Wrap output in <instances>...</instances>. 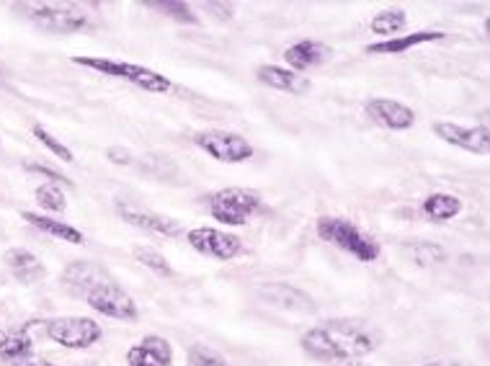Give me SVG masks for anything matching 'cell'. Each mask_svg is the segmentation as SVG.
<instances>
[{
  "instance_id": "6da1fadb",
  "label": "cell",
  "mask_w": 490,
  "mask_h": 366,
  "mask_svg": "<svg viewBox=\"0 0 490 366\" xmlns=\"http://www.w3.org/2000/svg\"><path fill=\"white\" fill-rule=\"evenodd\" d=\"M380 346V335L372 325L356 317H333L300 335V348L318 361H341V359H364Z\"/></svg>"
},
{
  "instance_id": "7a4b0ae2",
  "label": "cell",
  "mask_w": 490,
  "mask_h": 366,
  "mask_svg": "<svg viewBox=\"0 0 490 366\" xmlns=\"http://www.w3.org/2000/svg\"><path fill=\"white\" fill-rule=\"evenodd\" d=\"M73 65L86 68L93 73H104L109 78H119L125 83H132L134 88L145 93H163L173 91V80L165 78L163 73L145 68V65H134V62H125V59H111V57H73Z\"/></svg>"
},
{
  "instance_id": "3957f363",
  "label": "cell",
  "mask_w": 490,
  "mask_h": 366,
  "mask_svg": "<svg viewBox=\"0 0 490 366\" xmlns=\"http://www.w3.org/2000/svg\"><path fill=\"white\" fill-rule=\"evenodd\" d=\"M315 233L320 240L341 248L344 253L354 256L362 263H374L382 253L377 240L366 235L356 222L344 220V217H320L315 222Z\"/></svg>"
},
{
  "instance_id": "277c9868",
  "label": "cell",
  "mask_w": 490,
  "mask_h": 366,
  "mask_svg": "<svg viewBox=\"0 0 490 366\" xmlns=\"http://www.w3.org/2000/svg\"><path fill=\"white\" fill-rule=\"evenodd\" d=\"M16 11L47 34H78L91 23L80 3H21Z\"/></svg>"
},
{
  "instance_id": "5b68a950",
  "label": "cell",
  "mask_w": 490,
  "mask_h": 366,
  "mask_svg": "<svg viewBox=\"0 0 490 366\" xmlns=\"http://www.w3.org/2000/svg\"><path fill=\"white\" fill-rule=\"evenodd\" d=\"M261 206H263L261 194L240 186L219 188L209 197V215L227 227H245L261 212Z\"/></svg>"
},
{
  "instance_id": "8992f818",
  "label": "cell",
  "mask_w": 490,
  "mask_h": 366,
  "mask_svg": "<svg viewBox=\"0 0 490 366\" xmlns=\"http://www.w3.org/2000/svg\"><path fill=\"white\" fill-rule=\"evenodd\" d=\"M191 142L209 158L227 165L248 163L255 155V147L248 142V137L227 129H201L191 137Z\"/></svg>"
},
{
  "instance_id": "52a82bcc",
  "label": "cell",
  "mask_w": 490,
  "mask_h": 366,
  "mask_svg": "<svg viewBox=\"0 0 490 366\" xmlns=\"http://www.w3.org/2000/svg\"><path fill=\"white\" fill-rule=\"evenodd\" d=\"M44 335L62 348L86 351L104 338V328L91 317H52L44 320Z\"/></svg>"
},
{
  "instance_id": "ba28073f",
  "label": "cell",
  "mask_w": 490,
  "mask_h": 366,
  "mask_svg": "<svg viewBox=\"0 0 490 366\" xmlns=\"http://www.w3.org/2000/svg\"><path fill=\"white\" fill-rule=\"evenodd\" d=\"M86 305L111 320L134 323L140 317V307H137L134 297L125 292L116 281H104V284L93 287L91 292H86Z\"/></svg>"
},
{
  "instance_id": "9c48e42d",
  "label": "cell",
  "mask_w": 490,
  "mask_h": 366,
  "mask_svg": "<svg viewBox=\"0 0 490 366\" xmlns=\"http://www.w3.org/2000/svg\"><path fill=\"white\" fill-rule=\"evenodd\" d=\"M189 245L204 258H212V261H236L243 253V240L233 235V233H225L217 227H194L186 233Z\"/></svg>"
},
{
  "instance_id": "30bf717a",
  "label": "cell",
  "mask_w": 490,
  "mask_h": 366,
  "mask_svg": "<svg viewBox=\"0 0 490 366\" xmlns=\"http://www.w3.org/2000/svg\"><path fill=\"white\" fill-rule=\"evenodd\" d=\"M258 299L284 312H315L318 302L305 289L294 287L290 281H269L258 287Z\"/></svg>"
},
{
  "instance_id": "8fae6325",
  "label": "cell",
  "mask_w": 490,
  "mask_h": 366,
  "mask_svg": "<svg viewBox=\"0 0 490 366\" xmlns=\"http://www.w3.org/2000/svg\"><path fill=\"white\" fill-rule=\"evenodd\" d=\"M434 134L447 142V145L459 147L472 155H488L490 152V134L485 124L480 127H465V124H454V122H434Z\"/></svg>"
},
{
  "instance_id": "7c38bea8",
  "label": "cell",
  "mask_w": 490,
  "mask_h": 366,
  "mask_svg": "<svg viewBox=\"0 0 490 366\" xmlns=\"http://www.w3.org/2000/svg\"><path fill=\"white\" fill-rule=\"evenodd\" d=\"M364 111L366 116L380 124L384 129H393V132H405L416 124V111L411 106H405L402 101H395V98H384V96H377V98H369L364 104Z\"/></svg>"
},
{
  "instance_id": "4fadbf2b",
  "label": "cell",
  "mask_w": 490,
  "mask_h": 366,
  "mask_svg": "<svg viewBox=\"0 0 490 366\" xmlns=\"http://www.w3.org/2000/svg\"><path fill=\"white\" fill-rule=\"evenodd\" d=\"M116 215L127 224H132V227L153 233V235H163V238H179V235H183L181 224L176 220L163 217V215H155V212H147V209H140V206H132V204L116 202Z\"/></svg>"
},
{
  "instance_id": "5bb4252c",
  "label": "cell",
  "mask_w": 490,
  "mask_h": 366,
  "mask_svg": "<svg viewBox=\"0 0 490 366\" xmlns=\"http://www.w3.org/2000/svg\"><path fill=\"white\" fill-rule=\"evenodd\" d=\"M333 55V50L320 39H300L291 47L284 50V62L290 65L291 73H308L312 68L323 65L328 57Z\"/></svg>"
},
{
  "instance_id": "9a60e30c",
  "label": "cell",
  "mask_w": 490,
  "mask_h": 366,
  "mask_svg": "<svg viewBox=\"0 0 490 366\" xmlns=\"http://www.w3.org/2000/svg\"><path fill=\"white\" fill-rule=\"evenodd\" d=\"M127 366H173V346L163 335H145L127 351Z\"/></svg>"
},
{
  "instance_id": "2e32d148",
  "label": "cell",
  "mask_w": 490,
  "mask_h": 366,
  "mask_svg": "<svg viewBox=\"0 0 490 366\" xmlns=\"http://www.w3.org/2000/svg\"><path fill=\"white\" fill-rule=\"evenodd\" d=\"M3 261H5V266H8V271L14 274V279L21 281L23 287H34V284H39V281L47 276L44 263H42L32 251H26V248H11V251H5Z\"/></svg>"
},
{
  "instance_id": "e0dca14e",
  "label": "cell",
  "mask_w": 490,
  "mask_h": 366,
  "mask_svg": "<svg viewBox=\"0 0 490 366\" xmlns=\"http://www.w3.org/2000/svg\"><path fill=\"white\" fill-rule=\"evenodd\" d=\"M444 37H447L444 32H413V34H402V37L380 39V41L366 44V55H405L408 50H416L421 44H431Z\"/></svg>"
},
{
  "instance_id": "ac0fdd59",
  "label": "cell",
  "mask_w": 490,
  "mask_h": 366,
  "mask_svg": "<svg viewBox=\"0 0 490 366\" xmlns=\"http://www.w3.org/2000/svg\"><path fill=\"white\" fill-rule=\"evenodd\" d=\"M255 80L261 86H269L273 91L291 93V96H300L310 88V80H305L302 75L291 73L290 68H279V65H261L255 68Z\"/></svg>"
},
{
  "instance_id": "d6986e66",
  "label": "cell",
  "mask_w": 490,
  "mask_h": 366,
  "mask_svg": "<svg viewBox=\"0 0 490 366\" xmlns=\"http://www.w3.org/2000/svg\"><path fill=\"white\" fill-rule=\"evenodd\" d=\"M62 281L73 289L80 292H91L93 287L104 284V281H114L111 274L101 266V263H93V261H73L68 263V269L62 271Z\"/></svg>"
},
{
  "instance_id": "ffe728a7",
  "label": "cell",
  "mask_w": 490,
  "mask_h": 366,
  "mask_svg": "<svg viewBox=\"0 0 490 366\" xmlns=\"http://www.w3.org/2000/svg\"><path fill=\"white\" fill-rule=\"evenodd\" d=\"M32 353H34V338H32V330L26 325L0 333V361L16 366L26 359H32Z\"/></svg>"
},
{
  "instance_id": "44dd1931",
  "label": "cell",
  "mask_w": 490,
  "mask_h": 366,
  "mask_svg": "<svg viewBox=\"0 0 490 366\" xmlns=\"http://www.w3.org/2000/svg\"><path fill=\"white\" fill-rule=\"evenodd\" d=\"M23 220L29 222V224H34L39 233H47V235H52L57 240H65V242H73V245H83L86 242L83 233L78 227H73V224H68V222L52 220V217H44V215H37V212H23Z\"/></svg>"
},
{
  "instance_id": "7402d4cb",
  "label": "cell",
  "mask_w": 490,
  "mask_h": 366,
  "mask_svg": "<svg viewBox=\"0 0 490 366\" xmlns=\"http://www.w3.org/2000/svg\"><path fill=\"white\" fill-rule=\"evenodd\" d=\"M421 209H423V215L431 222H449L454 220V217H459L462 199L454 197V194H441V191H439V194L426 197L423 204H421Z\"/></svg>"
},
{
  "instance_id": "603a6c76",
  "label": "cell",
  "mask_w": 490,
  "mask_h": 366,
  "mask_svg": "<svg viewBox=\"0 0 490 366\" xmlns=\"http://www.w3.org/2000/svg\"><path fill=\"white\" fill-rule=\"evenodd\" d=\"M405 26H408V14L402 8H384V11H380L377 16H372V21H369L372 34L382 39L398 37Z\"/></svg>"
},
{
  "instance_id": "cb8c5ba5",
  "label": "cell",
  "mask_w": 490,
  "mask_h": 366,
  "mask_svg": "<svg viewBox=\"0 0 490 366\" xmlns=\"http://www.w3.org/2000/svg\"><path fill=\"white\" fill-rule=\"evenodd\" d=\"M405 256L411 258L416 266L421 269H429V266H439L447 261V251L444 245L439 242H431V240H416V242H405Z\"/></svg>"
},
{
  "instance_id": "d4e9b609",
  "label": "cell",
  "mask_w": 490,
  "mask_h": 366,
  "mask_svg": "<svg viewBox=\"0 0 490 366\" xmlns=\"http://www.w3.org/2000/svg\"><path fill=\"white\" fill-rule=\"evenodd\" d=\"M132 256H134L137 263H143L147 271H153L155 276H163V279L176 276L173 266H171V261H168L161 251L150 248V245H134V248H132Z\"/></svg>"
},
{
  "instance_id": "484cf974",
  "label": "cell",
  "mask_w": 490,
  "mask_h": 366,
  "mask_svg": "<svg viewBox=\"0 0 490 366\" xmlns=\"http://www.w3.org/2000/svg\"><path fill=\"white\" fill-rule=\"evenodd\" d=\"M147 8H153V11L163 14V16L173 19L176 23H189V26H197V23H199V16H197L194 5H191V3H186V0H161V3H147Z\"/></svg>"
},
{
  "instance_id": "4316f807",
  "label": "cell",
  "mask_w": 490,
  "mask_h": 366,
  "mask_svg": "<svg viewBox=\"0 0 490 366\" xmlns=\"http://www.w3.org/2000/svg\"><path fill=\"white\" fill-rule=\"evenodd\" d=\"M32 134H34L39 142L47 147V150H50L55 158H60L62 163H75V155L70 152V147L65 145V142H60L55 134H52V132H50L47 127H42L39 122H34V124H32Z\"/></svg>"
},
{
  "instance_id": "83f0119b",
  "label": "cell",
  "mask_w": 490,
  "mask_h": 366,
  "mask_svg": "<svg viewBox=\"0 0 490 366\" xmlns=\"http://www.w3.org/2000/svg\"><path fill=\"white\" fill-rule=\"evenodd\" d=\"M34 197H37L39 206L52 212V215L65 212V206H68V199H65V194H62V188L57 183H42L34 191Z\"/></svg>"
},
{
  "instance_id": "f1b7e54d",
  "label": "cell",
  "mask_w": 490,
  "mask_h": 366,
  "mask_svg": "<svg viewBox=\"0 0 490 366\" xmlns=\"http://www.w3.org/2000/svg\"><path fill=\"white\" fill-rule=\"evenodd\" d=\"M186 366H230V364H227V359L212 346L194 343V346H189V351H186Z\"/></svg>"
},
{
  "instance_id": "f546056e",
  "label": "cell",
  "mask_w": 490,
  "mask_h": 366,
  "mask_svg": "<svg viewBox=\"0 0 490 366\" xmlns=\"http://www.w3.org/2000/svg\"><path fill=\"white\" fill-rule=\"evenodd\" d=\"M23 168H26L29 173H37V176H42V178H47V183H68V186L73 183L70 178H68V176H62V170H55V168H50V165L26 160V163H23Z\"/></svg>"
},
{
  "instance_id": "4dcf8cb0",
  "label": "cell",
  "mask_w": 490,
  "mask_h": 366,
  "mask_svg": "<svg viewBox=\"0 0 490 366\" xmlns=\"http://www.w3.org/2000/svg\"><path fill=\"white\" fill-rule=\"evenodd\" d=\"M106 158H109V163H114V165L132 163V152H129V150H125V147H116V145L106 150Z\"/></svg>"
},
{
  "instance_id": "1f68e13d",
  "label": "cell",
  "mask_w": 490,
  "mask_h": 366,
  "mask_svg": "<svg viewBox=\"0 0 490 366\" xmlns=\"http://www.w3.org/2000/svg\"><path fill=\"white\" fill-rule=\"evenodd\" d=\"M207 11L219 14V19H230L233 11H236V5H227V3H207Z\"/></svg>"
},
{
  "instance_id": "d6a6232c",
  "label": "cell",
  "mask_w": 490,
  "mask_h": 366,
  "mask_svg": "<svg viewBox=\"0 0 490 366\" xmlns=\"http://www.w3.org/2000/svg\"><path fill=\"white\" fill-rule=\"evenodd\" d=\"M328 366H372V364H366L364 359H341V361H333V364Z\"/></svg>"
},
{
  "instance_id": "836d02e7",
  "label": "cell",
  "mask_w": 490,
  "mask_h": 366,
  "mask_svg": "<svg viewBox=\"0 0 490 366\" xmlns=\"http://www.w3.org/2000/svg\"><path fill=\"white\" fill-rule=\"evenodd\" d=\"M421 366H475V364H467V361H429V364Z\"/></svg>"
},
{
  "instance_id": "e575fe53",
  "label": "cell",
  "mask_w": 490,
  "mask_h": 366,
  "mask_svg": "<svg viewBox=\"0 0 490 366\" xmlns=\"http://www.w3.org/2000/svg\"><path fill=\"white\" fill-rule=\"evenodd\" d=\"M16 366H55V364L42 361V359H34V356H32V359H26V361H21V364H16Z\"/></svg>"
}]
</instances>
